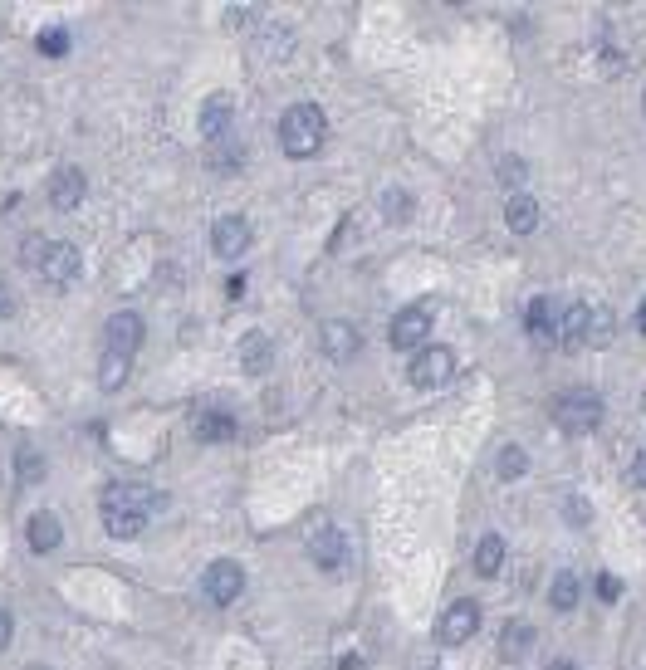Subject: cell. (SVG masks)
Returning a JSON list of instances; mask_svg holds the SVG:
<instances>
[{
    "mask_svg": "<svg viewBox=\"0 0 646 670\" xmlns=\"http://www.w3.org/2000/svg\"><path fill=\"white\" fill-rule=\"evenodd\" d=\"M323 137H328L323 108H314V103H294V108H284V118H279V152H284V157L309 162V157L323 147Z\"/></svg>",
    "mask_w": 646,
    "mask_h": 670,
    "instance_id": "6da1fadb",
    "label": "cell"
},
{
    "mask_svg": "<svg viewBox=\"0 0 646 670\" xmlns=\"http://www.w3.org/2000/svg\"><path fill=\"white\" fill-rule=\"evenodd\" d=\"M602 416H607V406H602V397L588 392V387H573V392H563L554 402L558 431H568V436H593L602 426Z\"/></svg>",
    "mask_w": 646,
    "mask_h": 670,
    "instance_id": "7a4b0ae2",
    "label": "cell"
},
{
    "mask_svg": "<svg viewBox=\"0 0 646 670\" xmlns=\"http://www.w3.org/2000/svg\"><path fill=\"white\" fill-rule=\"evenodd\" d=\"M103 504H108V509H133L142 519H152V514L167 509V494L152 490V485H138V480H118V485L103 490Z\"/></svg>",
    "mask_w": 646,
    "mask_h": 670,
    "instance_id": "3957f363",
    "label": "cell"
},
{
    "mask_svg": "<svg viewBox=\"0 0 646 670\" xmlns=\"http://www.w3.org/2000/svg\"><path fill=\"white\" fill-rule=\"evenodd\" d=\"M480 602H470V597H461V602H451L446 612H441V622H436V641L441 646H465L475 631H480Z\"/></svg>",
    "mask_w": 646,
    "mask_h": 670,
    "instance_id": "277c9868",
    "label": "cell"
},
{
    "mask_svg": "<svg viewBox=\"0 0 646 670\" xmlns=\"http://www.w3.org/2000/svg\"><path fill=\"white\" fill-rule=\"evenodd\" d=\"M451 372H456V353L451 348H421L412 358V367H407V382L412 387H421V392H431V387H441V382H451Z\"/></svg>",
    "mask_w": 646,
    "mask_h": 670,
    "instance_id": "5b68a950",
    "label": "cell"
},
{
    "mask_svg": "<svg viewBox=\"0 0 646 670\" xmlns=\"http://www.w3.org/2000/svg\"><path fill=\"white\" fill-rule=\"evenodd\" d=\"M387 338H392L397 353H421V343L431 338V309H426V304H407V309L392 318Z\"/></svg>",
    "mask_w": 646,
    "mask_h": 670,
    "instance_id": "8992f818",
    "label": "cell"
},
{
    "mask_svg": "<svg viewBox=\"0 0 646 670\" xmlns=\"http://www.w3.org/2000/svg\"><path fill=\"white\" fill-rule=\"evenodd\" d=\"M201 592H206V602L231 607L235 597L245 592V568H240V563H231V558H216V563L201 573Z\"/></svg>",
    "mask_w": 646,
    "mask_h": 670,
    "instance_id": "52a82bcc",
    "label": "cell"
},
{
    "mask_svg": "<svg viewBox=\"0 0 646 670\" xmlns=\"http://www.w3.org/2000/svg\"><path fill=\"white\" fill-rule=\"evenodd\" d=\"M358 348H363V338H358V328H353L348 318H328L319 328V353L328 362H353Z\"/></svg>",
    "mask_w": 646,
    "mask_h": 670,
    "instance_id": "ba28073f",
    "label": "cell"
},
{
    "mask_svg": "<svg viewBox=\"0 0 646 670\" xmlns=\"http://www.w3.org/2000/svg\"><path fill=\"white\" fill-rule=\"evenodd\" d=\"M142 338H147V323H142V313L133 309H123V313H113L108 323H103V343L113 348V353H138L142 348Z\"/></svg>",
    "mask_w": 646,
    "mask_h": 670,
    "instance_id": "9c48e42d",
    "label": "cell"
},
{
    "mask_svg": "<svg viewBox=\"0 0 646 670\" xmlns=\"http://www.w3.org/2000/svg\"><path fill=\"white\" fill-rule=\"evenodd\" d=\"M250 240H255V230L245 216H221V221L211 225V250L221 255V260H240L245 250H250Z\"/></svg>",
    "mask_w": 646,
    "mask_h": 670,
    "instance_id": "30bf717a",
    "label": "cell"
},
{
    "mask_svg": "<svg viewBox=\"0 0 646 670\" xmlns=\"http://www.w3.org/2000/svg\"><path fill=\"white\" fill-rule=\"evenodd\" d=\"M309 558H314V568H323V573H338L348 563V538H343V529H333V524L314 529L309 534Z\"/></svg>",
    "mask_w": 646,
    "mask_h": 670,
    "instance_id": "8fae6325",
    "label": "cell"
},
{
    "mask_svg": "<svg viewBox=\"0 0 646 670\" xmlns=\"http://www.w3.org/2000/svg\"><path fill=\"white\" fill-rule=\"evenodd\" d=\"M84 196H89V177H84L79 167H59V172L49 177V206H54V211H79Z\"/></svg>",
    "mask_w": 646,
    "mask_h": 670,
    "instance_id": "7c38bea8",
    "label": "cell"
},
{
    "mask_svg": "<svg viewBox=\"0 0 646 670\" xmlns=\"http://www.w3.org/2000/svg\"><path fill=\"white\" fill-rule=\"evenodd\" d=\"M558 313H563V309H558L554 299H549V294H539V299L529 304V313H524V333H529L534 343H544V348L558 343Z\"/></svg>",
    "mask_w": 646,
    "mask_h": 670,
    "instance_id": "4fadbf2b",
    "label": "cell"
},
{
    "mask_svg": "<svg viewBox=\"0 0 646 670\" xmlns=\"http://www.w3.org/2000/svg\"><path fill=\"white\" fill-rule=\"evenodd\" d=\"M79 265H84V255H79L74 245L54 240L49 255H45V265H40V274H45L49 284H74V279H79Z\"/></svg>",
    "mask_w": 646,
    "mask_h": 670,
    "instance_id": "5bb4252c",
    "label": "cell"
},
{
    "mask_svg": "<svg viewBox=\"0 0 646 670\" xmlns=\"http://www.w3.org/2000/svg\"><path fill=\"white\" fill-rule=\"evenodd\" d=\"M231 123H235L231 98H226V93H211V98L201 103V137H206V142H221V137L231 133Z\"/></svg>",
    "mask_w": 646,
    "mask_h": 670,
    "instance_id": "9a60e30c",
    "label": "cell"
},
{
    "mask_svg": "<svg viewBox=\"0 0 646 670\" xmlns=\"http://www.w3.org/2000/svg\"><path fill=\"white\" fill-rule=\"evenodd\" d=\"M270 362H275V343H270V333H245L240 338V367L250 372V377H265L270 372Z\"/></svg>",
    "mask_w": 646,
    "mask_h": 670,
    "instance_id": "2e32d148",
    "label": "cell"
},
{
    "mask_svg": "<svg viewBox=\"0 0 646 670\" xmlns=\"http://www.w3.org/2000/svg\"><path fill=\"white\" fill-rule=\"evenodd\" d=\"M505 225L514 235H534V230H539V201H534L529 191H514L505 201Z\"/></svg>",
    "mask_w": 646,
    "mask_h": 670,
    "instance_id": "e0dca14e",
    "label": "cell"
},
{
    "mask_svg": "<svg viewBox=\"0 0 646 670\" xmlns=\"http://www.w3.org/2000/svg\"><path fill=\"white\" fill-rule=\"evenodd\" d=\"M588 318H593L588 304H563V313H558V343H563V348H583Z\"/></svg>",
    "mask_w": 646,
    "mask_h": 670,
    "instance_id": "ac0fdd59",
    "label": "cell"
},
{
    "mask_svg": "<svg viewBox=\"0 0 646 670\" xmlns=\"http://www.w3.org/2000/svg\"><path fill=\"white\" fill-rule=\"evenodd\" d=\"M196 441H201V446L235 441V416L231 411H201V416H196Z\"/></svg>",
    "mask_w": 646,
    "mask_h": 670,
    "instance_id": "d6986e66",
    "label": "cell"
},
{
    "mask_svg": "<svg viewBox=\"0 0 646 670\" xmlns=\"http://www.w3.org/2000/svg\"><path fill=\"white\" fill-rule=\"evenodd\" d=\"M25 534H30V548H35V553H54V548L64 543V524H59V514L40 509V514L30 519V529H25Z\"/></svg>",
    "mask_w": 646,
    "mask_h": 670,
    "instance_id": "ffe728a7",
    "label": "cell"
},
{
    "mask_svg": "<svg viewBox=\"0 0 646 670\" xmlns=\"http://www.w3.org/2000/svg\"><path fill=\"white\" fill-rule=\"evenodd\" d=\"M534 626L529 622H509L505 631H500V661H524L529 651H534Z\"/></svg>",
    "mask_w": 646,
    "mask_h": 670,
    "instance_id": "44dd1931",
    "label": "cell"
},
{
    "mask_svg": "<svg viewBox=\"0 0 646 670\" xmlns=\"http://www.w3.org/2000/svg\"><path fill=\"white\" fill-rule=\"evenodd\" d=\"M128 377H133V358H128V353L103 348V358H98V387H103V392H118Z\"/></svg>",
    "mask_w": 646,
    "mask_h": 670,
    "instance_id": "7402d4cb",
    "label": "cell"
},
{
    "mask_svg": "<svg viewBox=\"0 0 646 670\" xmlns=\"http://www.w3.org/2000/svg\"><path fill=\"white\" fill-rule=\"evenodd\" d=\"M500 568H505V538L485 534L475 543V573H480V578H500Z\"/></svg>",
    "mask_w": 646,
    "mask_h": 670,
    "instance_id": "603a6c76",
    "label": "cell"
},
{
    "mask_svg": "<svg viewBox=\"0 0 646 670\" xmlns=\"http://www.w3.org/2000/svg\"><path fill=\"white\" fill-rule=\"evenodd\" d=\"M103 529H108L113 538H123V543H133V538H142L147 519L133 514V509H108V504H103Z\"/></svg>",
    "mask_w": 646,
    "mask_h": 670,
    "instance_id": "cb8c5ba5",
    "label": "cell"
},
{
    "mask_svg": "<svg viewBox=\"0 0 646 670\" xmlns=\"http://www.w3.org/2000/svg\"><path fill=\"white\" fill-rule=\"evenodd\" d=\"M578 597H583L578 573H558L554 587H549V607H554V612H573V607H578Z\"/></svg>",
    "mask_w": 646,
    "mask_h": 670,
    "instance_id": "d4e9b609",
    "label": "cell"
},
{
    "mask_svg": "<svg viewBox=\"0 0 646 670\" xmlns=\"http://www.w3.org/2000/svg\"><path fill=\"white\" fill-rule=\"evenodd\" d=\"M612 333H617V318H612V309H593L583 348H607V343H612Z\"/></svg>",
    "mask_w": 646,
    "mask_h": 670,
    "instance_id": "484cf974",
    "label": "cell"
},
{
    "mask_svg": "<svg viewBox=\"0 0 646 670\" xmlns=\"http://www.w3.org/2000/svg\"><path fill=\"white\" fill-rule=\"evenodd\" d=\"M15 475H20V485H40V480H45V455L25 446L15 455Z\"/></svg>",
    "mask_w": 646,
    "mask_h": 670,
    "instance_id": "4316f807",
    "label": "cell"
},
{
    "mask_svg": "<svg viewBox=\"0 0 646 670\" xmlns=\"http://www.w3.org/2000/svg\"><path fill=\"white\" fill-rule=\"evenodd\" d=\"M524 470H529L524 446H505V450H500V460H495V475H500V480H519Z\"/></svg>",
    "mask_w": 646,
    "mask_h": 670,
    "instance_id": "83f0119b",
    "label": "cell"
},
{
    "mask_svg": "<svg viewBox=\"0 0 646 670\" xmlns=\"http://www.w3.org/2000/svg\"><path fill=\"white\" fill-rule=\"evenodd\" d=\"M382 211H387V221H407L412 216V196L402 186H387L382 191Z\"/></svg>",
    "mask_w": 646,
    "mask_h": 670,
    "instance_id": "f1b7e54d",
    "label": "cell"
},
{
    "mask_svg": "<svg viewBox=\"0 0 646 670\" xmlns=\"http://www.w3.org/2000/svg\"><path fill=\"white\" fill-rule=\"evenodd\" d=\"M40 54H49V59H59V54H69V30L64 25H49V30H40Z\"/></svg>",
    "mask_w": 646,
    "mask_h": 670,
    "instance_id": "f546056e",
    "label": "cell"
},
{
    "mask_svg": "<svg viewBox=\"0 0 646 670\" xmlns=\"http://www.w3.org/2000/svg\"><path fill=\"white\" fill-rule=\"evenodd\" d=\"M45 255H49V240H40V235H30V240H25V250H20V260H25L30 269L45 265Z\"/></svg>",
    "mask_w": 646,
    "mask_h": 670,
    "instance_id": "4dcf8cb0",
    "label": "cell"
},
{
    "mask_svg": "<svg viewBox=\"0 0 646 670\" xmlns=\"http://www.w3.org/2000/svg\"><path fill=\"white\" fill-rule=\"evenodd\" d=\"M563 514H568V524H588V519H593V509H588V499H583V494H568Z\"/></svg>",
    "mask_w": 646,
    "mask_h": 670,
    "instance_id": "1f68e13d",
    "label": "cell"
},
{
    "mask_svg": "<svg viewBox=\"0 0 646 670\" xmlns=\"http://www.w3.org/2000/svg\"><path fill=\"white\" fill-rule=\"evenodd\" d=\"M235 162H240V147H235L231 137H221V152L211 157V167H216V172H231Z\"/></svg>",
    "mask_w": 646,
    "mask_h": 670,
    "instance_id": "d6a6232c",
    "label": "cell"
},
{
    "mask_svg": "<svg viewBox=\"0 0 646 670\" xmlns=\"http://www.w3.org/2000/svg\"><path fill=\"white\" fill-rule=\"evenodd\" d=\"M260 20V5H231L226 10V25H255Z\"/></svg>",
    "mask_w": 646,
    "mask_h": 670,
    "instance_id": "836d02e7",
    "label": "cell"
},
{
    "mask_svg": "<svg viewBox=\"0 0 646 670\" xmlns=\"http://www.w3.org/2000/svg\"><path fill=\"white\" fill-rule=\"evenodd\" d=\"M627 480H632L637 490H646V446L632 455V470H627Z\"/></svg>",
    "mask_w": 646,
    "mask_h": 670,
    "instance_id": "e575fe53",
    "label": "cell"
},
{
    "mask_svg": "<svg viewBox=\"0 0 646 670\" xmlns=\"http://www.w3.org/2000/svg\"><path fill=\"white\" fill-rule=\"evenodd\" d=\"M500 177H505V181H524V162L505 157V162H500Z\"/></svg>",
    "mask_w": 646,
    "mask_h": 670,
    "instance_id": "d590c367",
    "label": "cell"
},
{
    "mask_svg": "<svg viewBox=\"0 0 646 670\" xmlns=\"http://www.w3.org/2000/svg\"><path fill=\"white\" fill-rule=\"evenodd\" d=\"M617 592H622V587H617V578H607V573H602V582H598V597H602V602H617Z\"/></svg>",
    "mask_w": 646,
    "mask_h": 670,
    "instance_id": "8d00e7d4",
    "label": "cell"
},
{
    "mask_svg": "<svg viewBox=\"0 0 646 670\" xmlns=\"http://www.w3.org/2000/svg\"><path fill=\"white\" fill-rule=\"evenodd\" d=\"M10 636H15V617H10V612H0V651L10 646Z\"/></svg>",
    "mask_w": 646,
    "mask_h": 670,
    "instance_id": "74e56055",
    "label": "cell"
},
{
    "mask_svg": "<svg viewBox=\"0 0 646 670\" xmlns=\"http://www.w3.org/2000/svg\"><path fill=\"white\" fill-rule=\"evenodd\" d=\"M10 313H15V294L0 284V318H10Z\"/></svg>",
    "mask_w": 646,
    "mask_h": 670,
    "instance_id": "f35d334b",
    "label": "cell"
},
{
    "mask_svg": "<svg viewBox=\"0 0 646 670\" xmlns=\"http://www.w3.org/2000/svg\"><path fill=\"white\" fill-rule=\"evenodd\" d=\"M549 670H578V666H573V661H554V666H549Z\"/></svg>",
    "mask_w": 646,
    "mask_h": 670,
    "instance_id": "ab89813d",
    "label": "cell"
},
{
    "mask_svg": "<svg viewBox=\"0 0 646 670\" xmlns=\"http://www.w3.org/2000/svg\"><path fill=\"white\" fill-rule=\"evenodd\" d=\"M642 333H646V299H642Z\"/></svg>",
    "mask_w": 646,
    "mask_h": 670,
    "instance_id": "60d3db41",
    "label": "cell"
},
{
    "mask_svg": "<svg viewBox=\"0 0 646 670\" xmlns=\"http://www.w3.org/2000/svg\"><path fill=\"white\" fill-rule=\"evenodd\" d=\"M426 670H441V666H426Z\"/></svg>",
    "mask_w": 646,
    "mask_h": 670,
    "instance_id": "b9f144b4",
    "label": "cell"
},
{
    "mask_svg": "<svg viewBox=\"0 0 646 670\" xmlns=\"http://www.w3.org/2000/svg\"><path fill=\"white\" fill-rule=\"evenodd\" d=\"M642 108H646V93H642Z\"/></svg>",
    "mask_w": 646,
    "mask_h": 670,
    "instance_id": "7bdbcfd3",
    "label": "cell"
}]
</instances>
